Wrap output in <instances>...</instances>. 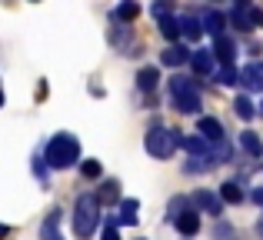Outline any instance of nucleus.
Here are the masks:
<instances>
[{
	"label": "nucleus",
	"mask_w": 263,
	"mask_h": 240,
	"mask_svg": "<svg viewBox=\"0 0 263 240\" xmlns=\"http://www.w3.org/2000/svg\"><path fill=\"white\" fill-rule=\"evenodd\" d=\"M253 200H257L260 207H263V187H257V190H253Z\"/></svg>",
	"instance_id": "obj_32"
},
{
	"label": "nucleus",
	"mask_w": 263,
	"mask_h": 240,
	"mask_svg": "<svg viewBox=\"0 0 263 240\" xmlns=\"http://www.w3.org/2000/svg\"><path fill=\"white\" fill-rule=\"evenodd\" d=\"M100 240H120V234H117V227H114V220L103 227V234H100Z\"/></svg>",
	"instance_id": "obj_30"
},
{
	"label": "nucleus",
	"mask_w": 263,
	"mask_h": 240,
	"mask_svg": "<svg viewBox=\"0 0 263 240\" xmlns=\"http://www.w3.org/2000/svg\"><path fill=\"white\" fill-rule=\"evenodd\" d=\"M183 210H186V200H183V197H177V200H170V217H174V220H177L180 214H183Z\"/></svg>",
	"instance_id": "obj_28"
},
{
	"label": "nucleus",
	"mask_w": 263,
	"mask_h": 240,
	"mask_svg": "<svg viewBox=\"0 0 263 240\" xmlns=\"http://www.w3.org/2000/svg\"><path fill=\"white\" fill-rule=\"evenodd\" d=\"M237 7H250V0H237Z\"/></svg>",
	"instance_id": "obj_35"
},
{
	"label": "nucleus",
	"mask_w": 263,
	"mask_h": 240,
	"mask_svg": "<svg viewBox=\"0 0 263 240\" xmlns=\"http://www.w3.org/2000/svg\"><path fill=\"white\" fill-rule=\"evenodd\" d=\"M257 234L263 237V217H260V220H257Z\"/></svg>",
	"instance_id": "obj_34"
},
{
	"label": "nucleus",
	"mask_w": 263,
	"mask_h": 240,
	"mask_svg": "<svg viewBox=\"0 0 263 240\" xmlns=\"http://www.w3.org/2000/svg\"><path fill=\"white\" fill-rule=\"evenodd\" d=\"M217 84H223V87L240 84V70H233V67H223V70H217Z\"/></svg>",
	"instance_id": "obj_26"
},
{
	"label": "nucleus",
	"mask_w": 263,
	"mask_h": 240,
	"mask_svg": "<svg viewBox=\"0 0 263 240\" xmlns=\"http://www.w3.org/2000/svg\"><path fill=\"white\" fill-rule=\"evenodd\" d=\"M150 10H154V17H157V20H163V17H170V13H167V0H157V4H154V7H150Z\"/></svg>",
	"instance_id": "obj_29"
},
{
	"label": "nucleus",
	"mask_w": 263,
	"mask_h": 240,
	"mask_svg": "<svg viewBox=\"0 0 263 240\" xmlns=\"http://www.w3.org/2000/svg\"><path fill=\"white\" fill-rule=\"evenodd\" d=\"M97 220H100V197H90V194H80L77 197V207H73V230L77 237L84 240L97 230Z\"/></svg>",
	"instance_id": "obj_2"
},
{
	"label": "nucleus",
	"mask_w": 263,
	"mask_h": 240,
	"mask_svg": "<svg viewBox=\"0 0 263 240\" xmlns=\"http://www.w3.org/2000/svg\"><path fill=\"white\" fill-rule=\"evenodd\" d=\"M157 80H160V70H157V67H143V70L137 73V87H140V90H154Z\"/></svg>",
	"instance_id": "obj_15"
},
{
	"label": "nucleus",
	"mask_w": 263,
	"mask_h": 240,
	"mask_svg": "<svg viewBox=\"0 0 263 240\" xmlns=\"http://www.w3.org/2000/svg\"><path fill=\"white\" fill-rule=\"evenodd\" d=\"M0 107H4V90H0Z\"/></svg>",
	"instance_id": "obj_36"
},
{
	"label": "nucleus",
	"mask_w": 263,
	"mask_h": 240,
	"mask_svg": "<svg viewBox=\"0 0 263 240\" xmlns=\"http://www.w3.org/2000/svg\"><path fill=\"white\" fill-rule=\"evenodd\" d=\"M227 157H230V143H227V140H220V143H213V147H210L206 160H210V163H223Z\"/></svg>",
	"instance_id": "obj_22"
},
{
	"label": "nucleus",
	"mask_w": 263,
	"mask_h": 240,
	"mask_svg": "<svg viewBox=\"0 0 263 240\" xmlns=\"http://www.w3.org/2000/svg\"><path fill=\"white\" fill-rule=\"evenodd\" d=\"M160 33H163L167 40H177L180 33H183V30H180V20H174V17H163V20H160Z\"/></svg>",
	"instance_id": "obj_23"
},
{
	"label": "nucleus",
	"mask_w": 263,
	"mask_h": 240,
	"mask_svg": "<svg viewBox=\"0 0 263 240\" xmlns=\"http://www.w3.org/2000/svg\"><path fill=\"white\" fill-rule=\"evenodd\" d=\"M213 50H193L190 53V67L200 73V77H206V73H213Z\"/></svg>",
	"instance_id": "obj_8"
},
{
	"label": "nucleus",
	"mask_w": 263,
	"mask_h": 240,
	"mask_svg": "<svg viewBox=\"0 0 263 240\" xmlns=\"http://www.w3.org/2000/svg\"><path fill=\"white\" fill-rule=\"evenodd\" d=\"M7 234H10V227H4V224H0V240H4Z\"/></svg>",
	"instance_id": "obj_33"
},
{
	"label": "nucleus",
	"mask_w": 263,
	"mask_h": 240,
	"mask_svg": "<svg viewBox=\"0 0 263 240\" xmlns=\"http://www.w3.org/2000/svg\"><path fill=\"white\" fill-rule=\"evenodd\" d=\"M174 224H177V230H180V234H183V237H190V234H197V230H200V217L193 214L190 207H186V210H183V214L177 217Z\"/></svg>",
	"instance_id": "obj_10"
},
{
	"label": "nucleus",
	"mask_w": 263,
	"mask_h": 240,
	"mask_svg": "<svg viewBox=\"0 0 263 240\" xmlns=\"http://www.w3.org/2000/svg\"><path fill=\"white\" fill-rule=\"evenodd\" d=\"M260 114H263V104H260Z\"/></svg>",
	"instance_id": "obj_37"
},
{
	"label": "nucleus",
	"mask_w": 263,
	"mask_h": 240,
	"mask_svg": "<svg viewBox=\"0 0 263 240\" xmlns=\"http://www.w3.org/2000/svg\"><path fill=\"white\" fill-rule=\"evenodd\" d=\"M180 30H183L186 40H200V33H203V24H200L197 17H183V20H180Z\"/></svg>",
	"instance_id": "obj_18"
},
{
	"label": "nucleus",
	"mask_w": 263,
	"mask_h": 240,
	"mask_svg": "<svg viewBox=\"0 0 263 240\" xmlns=\"http://www.w3.org/2000/svg\"><path fill=\"white\" fill-rule=\"evenodd\" d=\"M223 24H227V20H223V13H217V10H210V13H206V17H203V30L206 33H213V37H223Z\"/></svg>",
	"instance_id": "obj_13"
},
{
	"label": "nucleus",
	"mask_w": 263,
	"mask_h": 240,
	"mask_svg": "<svg viewBox=\"0 0 263 240\" xmlns=\"http://www.w3.org/2000/svg\"><path fill=\"white\" fill-rule=\"evenodd\" d=\"M180 147L190 150V154H197V157H206V154H210V147H206L203 137H180Z\"/></svg>",
	"instance_id": "obj_17"
},
{
	"label": "nucleus",
	"mask_w": 263,
	"mask_h": 240,
	"mask_svg": "<svg viewBox=\"0 0 263 240\" xmlns=\"http://www.w3.org/2000/svg\"><path fill=\"white\" fill-rule=\"evenodd\" d=\"M220 200H223V204H243V190H240V183L227 180L223 187H220Z\"/></svg>",
	"instance_id": "obj_14"
},
{
	"label": "nucleus",
	"mask_w": 263,
	"mask_h": 240,
	"mask_svg": "<svg viewBox=\"0 0 263 240\" xmlns=\"http://www.w3.org/2000/svg\"><path fill=\"white\" fill-rule=\"evenodd\" d=\"M160 60H163L167 67H180V64H186V60H190V53H186V47L174 44V47H167V50H163Z\"/></svg>",
	"instance_id": "obj_12"
},
{
	"label": "nucleus",
	"mask_w": 263,
	"mask_h": 240,
	"mask_svg": "<svg viewBox=\"0 0 263 240\" xmlns=\"http://www.w3.org/2000/svg\"><path fill=\"white\" fill-rule=\"evenodd\" d=\"M240 143H243V150L250 157H263V140L257 134H253V130H247V134H240Z\"/></svg>",
	"instance_id": "obj_16"
},
{
	"label": "nucleus",
	"mask_w": 263,
	"mask_h": 240,
	"mask_svg": "<svg viewBox=\"0 0 263 240\" xmlns=\"http://www.w3.org/2000/svg\"><path fill=\"white\" fill-rule=\"evenodd\" d=\"M120 24H134L137 17H140V4L137 0H120V7H117V13H114Z\"/></svg>",
	"instance_id": "obj_11"
},
{
	"label": "nucleus",
	"mask_w": 263,
	"mask_h": 240,
	"mask_svg": "<svg viewBox=\"0 0 263 240\" xmlns=\"http://www.w3.org/2000/svg\"><path fill=\"white\" fill-rule=\"evenodd\" d=\"M230 20H233V27H237V30H253V20H250V10H247V7H237Z\"/></svg>",
	"instance_id": "obj_21"
},
{
	"label": "nucleus",
	"mask_w": 263,
	"mask_h": 240,
	"mask_svg": "<svg viewBox=\"0 0 263 240\" xmlns=\"http://www.w3.org/2000/svg\"><path fill=\"white\" fill-rule=\"evenodd\" d=\"M57 224H60V210L53 207V210H50V217L44 220V240H64V237L57 234Z\"/></svg>",
	"instance_id": "obj_19"
},
{
	"label": "nucleus",
	"mask_w": 263,
	"mask_h": 240,
	"mask_svg": "<svg viewBox=\"0 0 263 240\" xmlns=\"http://www.w3.org/2000/svg\"><path fill=\"white\" fill-rule=\"evenodd\" d=\"M250 20H253V27H263V10L260 7H250Z\"/></svg>",
	"instance_id": "obj_31"
},
{
	"label": "nucleus",
	"mask_w": 263,
	"mask_h": 240,
	"mask_svg": "<svg viewBox=\"0 0 263 240\" xmlns=\"http://www.w3.org/2000/svg\"><path fill=\"white\" fill-rule=\"evenodd\" d=\"M77 157H80L77 137H73V134H53L50 143H47L44 160L50 163L53 170H67V167H73V163H77Z\"/></svg>",
	"instance_id": "obj_1"
},
{
	"label": "nucleus",
	"mask_w": 263,
	"mask_h": 240,
	"mask_svg": "<svg viewBox=\"0 0 263 240\" xmlns=\"http://www.w3.org/2000/svg\"><path fill=\"white\" fill-rule=\"evenodd\" d=\"M80 174L87 177V180H97V177L103 174V167H100V160H84L80 163Z\"/></svg>",
	"instance_id": "obj_27"
},
{
	"label": "nucleus",
	"mask_w": 263,
	"mask_h": 240,
	"mask_svg": "<svg viewBox=\"0 0 263 240\" xmlns=\"http://www.w3.org/2000/svg\"><path fill=\"white\" fill-rule=\"evenodd\" d=\"M190 204L200 207V210H206V214H213V217L223 214V200H220L217 194H210V190H197V194L190 197Z\"/></svg>",
	"instance_id": "obj_5"
},
{
	"label": "nucleus",
	"mask_w": 263,
	"mask_h": 240,
	"mask_svg": "<svg viewBox=\"0 0 263 240\" xmlns=\"http://www.w3.org/2000/svg\"><path fill=\"white\" fill-rule=\"evenodd\" d=\"M170 97L180 114H200V90L186 77H170Z\"/></svg>",
	"instance_id": "obj_4"
},
{
	"label": "nucleus",
	"mask_w": 263,
	"mask_h": 240,
	"mask_svg": "<svg viewBox=\"0 0 263 240\" xmlns=\"http://www.w3.org/2000/svg\"><path fill=\"white\" fill-rule=\"evenodd\" d=\"M240 84L247 90H263V60H253V64H247L240 70Z\"/></svg>",
	"instance_id": "obj_6"
},
{
	"label": "nucleus",
	"mask_w": 263,
	"mask_h": 240,
	"mask_svg": "<svg viewBox=\"0 0 263 240\" xmlns=\"http://www.w3.org/2000/svg\"><path fill=\"white\" fill-rule=\"evenodd\" d=\"M197 127H200V134H203V140H213V143L223 140V123H220L217 117H200Z\"/></svg>",
	"instance_id": "obj_7"
},
{
	"label": "nucleus",
	"mask_w": 263,
	"mask_h": 240,
	"mask_svg": "<svg viewBox=\"0 0 263 240\" xmlns=\"http://www.w3.org/2000/svg\"><path fill=\"white\" fill-rule=\"evenodd\" d=\"M137 210H140L137 200H120V224H137Z\"/></svg>",
	"instance_id": "obj_20"
},
{
	"label": "nucleus",
	"mask_w": 263,
	"mask_h": 240,
	"mask_svg": "<svg viewBox=\"0 0 263 240\" xmlns=\"http://www.w3.org/2000/svg\"><path fill=\"white\" fill-rule=\"evenodd\" d=\"M233 110H237V117H243V120H250L253 114H257L253 104H250V97H237V100H233Z\"/></svg>",
	"instance_id": "obj_25"
},
{
	"label": "nucleus",
	"mask_w": 263,
	"mask_h": 240,
	"mask_svg": "<svg viewBox=\"0 0 263 240\" xmlns=\"http://www.w3.org/2000/svg\"><path fill=\"white\" fill-rule=\"evenodd\" d=\"M117 200H120V183H117V180L103 183V190H100V204H117Z\"/></svg>",
	"instance_id": "obj_24"
},
{
	"label": "nucleus",
	"mask_w": 263,
	"mask_h": 240,
	"mask_svg": "<svg viewBox=\"0 0 263 240\" xmlns=\"http://www.w3.org/2000/svg\"><path fill=\"white\" fill-rule=\"evenodd\" d=\"M233 53H237V47H233V40H230V37H220L217 44H213V57H217L223 67H230V64H233Z\"/></svg>",
	"instance_id": "obj_9"
},
{
	"label": "nucleus",
	"mask_w": 263,
	"mask_h": 240,
	"mask_svg": "<svg viewBox=\"0 0 263 240\" xmlns=\"http://www.w3.org/2000/svg\"><path fill=\"white\" fill-rule=\"evenodd\" d=\"M143 147H147L150 157L167 160V157H174V150L180 147V134L177 130H167V127H150L147 137H143Z\"/></svg>",
	"instance_id": "obj_3"
}]
</instances>
